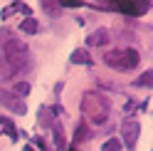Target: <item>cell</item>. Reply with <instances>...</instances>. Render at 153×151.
<instances>
[{
  "label": "cell",
  "instance_id": "obj_6",
  "mask_svg": "<svg viewBox=\"0 0 153 151\" xmlns=\"http://www.w3.org/2000/svg\"><path fill=\"white\" fill-rule=\"evenodd\" d=\"M109 42V30H104V27H99V30H94L91 35H89V45H106Z\"/></svg>",
  "mask_w": 153,
  "mask_h": 151
},
{
  "label": "cell",
  "instance_id": "obj_15",
  "mask_svg": "<svg viewBox=\"0 0 153 151\" xmlns=\"http://www.w3.org/2000/svg\"><path fill=\"white\" fill-rule=\"evenodd\" d=\"M42 7H45L47 13H54V15L59 13V5H52V3H42Z\"/></svg>",
  "mask_w": 153,
  "mask_h": 151
},
{
  "label": "cell",
  "instance_id": "obj_1",
  "mask_svg": "<svg viewBox=\"0 0 153 151\" xmlns=\"http://www.w3.org/2000/svg\"><path fill=\"white\" fill-rule=\"evenodd\" d=\"M82 114L87 117L89 121H94V124H104V121L109 119V114H111V99L104 97V94H99V92L84 94V99H82Z\"/></svg>",
  "mask_w": 153,
  "mask_h": 151
},
{
  "label": "cell",
  "instance_id": "obj_8",
  "mask_svg": "<svg viewBox=\"0 0 153 151\" xmlns=\"http://www.w3.org/2000/svg\"><path fill=\"white\" fill-rule=\"evenodd\" d=\"M72 62L87 64V62H89V52H87V50H74V52H72Z\"/></svg>",
  "mask_w": 153,
  "mask_h": 151
},
{
  "label": "cell",
  "instance_id": "obj_14",
  "mask_svg": "<svg viewBox=\"0 0 153 151\" xmlns=\"http://www.w3.org/2000/svg\"><path fill=\"white\" fill-rule=\"evenodd\" d=\"M138 84H143V87H148V84H153V72H143V77L138 79Z\"/></svg>",
  "mask_w": 153,
  "mask_h": 151
},
{
  "label": "cell",
  "instance_id": "obj_12",
  "mask_svg": "<svg viewBox=\"0 0 153 151\" xmlns=\"http://www.w3.org/2000/svg\"><path fill=\"white\" fill-rule=\"evenodd\" d=\"M15 94H20V97L30 94V84H27V82H17V84H15Z\"/></svg>",
  "mask_w": 153,
  "mask_h": 151
},
{
  "label": "cell",
  "instance_id": "obj_2",
  "mask_svg": "<svg viewBox=\"0 0 153 151\" xmlns=\"http://www.w3.org/2000/svg\"><path fill=\"white\" fill-rule=\"evenodd\" d=\"M104 62H106L109 67L119 70V72H131L133 67H138L141 55L133 50V47H119V50L104 55Z\"/></svg>",
  "mask_w": 153,
  "mask_h": 151
},
{
  "label": "cell",
  "instance_id": "obj_5",
  "mask_svg": "<svg viewBox=\"0 0 153 151\" xmlns=\"http://www.w3.org/2000/svg\"><path fill=\"white\" fill-rule=\"evenodd\" d=\"M114 10H121V13H131V15H141L143 10L148 7V3H114L111 5Z\"/></svg>",
  "mask_w": 153,
  "mask_h": 151
},
{
  "label": "cell",
  "instance_id": "obj_3",
  "mask_svg": "<svg viewBox=\"0 0 153 151\" xmlns=\"http://www.w3.org/2000/svg\"><path fill=\"white\" fill-rule=\"evenodd\" d=\"M138 131H141L138 121H126V124H123V144H126L128 149L136 146V141H138Z\"/></svg>",
  "mask_w": 153,
  "mask_h": 151
},
{
  "label": "cell",
  "instance_id": "obj_9",
  "mask_svg": "<svg viewBox=\"0 0 153 151\" xmlns=\"http://www.w3.org/2000/svg\"><path fill=\"white\" fill-rule=\"evenodd\" d=\"M101 151H121V139H109L101 146Z\"/></svg>",
  "mask_w": 153,
  "mask_h": 151
},
{
  "label": "cell",
  "instance_id": "obj_13",
  "mask_svg": "<svg viewBox=\"0 0 153 151\" xmlns=\"http://www.w3.org/2000/svg\"><path fill=\"white\" fill-rule=\"evenodd\" d=\"M87 139H89V129L82 124L79 129H76V136H74V141H87Z\"/></svg>",
  "mask_w": 153,
  "mask_h": 151
},
{
  "label": "cell",
  "instance_id": "obj_11",
  "mask_svg": "<svg viewBox=\"0 0 153 151\" xmlns=\"http://www.w3.org/2000/svg\"><path fill=\"white\" fill-rule=\"evenodd\" d=\"M0 124H3V129H5V131H7V134H10L13 139H15V134H17V131H15V126H13V121H10V119L0 117Z\"/></svg>",
  "mask_w": 153,
  "mask_h": 151
},
{
  "label": "cell",
  "instance_id": "obj_10",
  "mask_svg": "<svg viewBox=\"0 0 153 151\" xmlns=\"http://www.w3.org/2000/svg\"><path fill=\"white\" fill-rule=\"evenodd\" d=\"M52 129H54V144L62 149V146H64V134H62V126H59V124H52Z\"/></svg>",
  "mask_w": 153,
  "mask_h": 151
},
{
  "label": "cell",
  "instance_id": "obj_4",
  "mask_svg": "<svg viewBox=\"0 0 153 151\" xmlns=\"http://www.w3.org/2000/svg\"><path fill=\"white\" fill-rule=\"evenodd\" d=\"M15 94H10V92H5V89H0V102L10 109V111H17V114H25V104L22 102H17V99H13Z\"/></svg>",
  "mask_w": 153,
  "mask_h": 151
},
{
  "label": "cell",
  "instance_id": "obj_7",
  "mask_svg": "<svg viewBox=\"0 0 153 151\" xmlns=\"http://www.w3.org/2000/svg\"><path fill=\"white\" fill-rule=\"evenodd\" d=\"M37 27H40V25H37L35 17H27V20H22V22H20V30H22V32H30V35H35V32H37Z\"/></svg>",
  "mask_w": 153,
  "mask_h": 151
}]
</instances>
